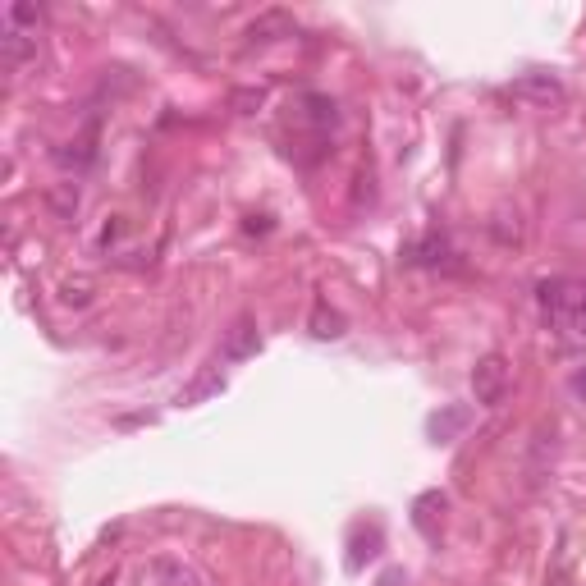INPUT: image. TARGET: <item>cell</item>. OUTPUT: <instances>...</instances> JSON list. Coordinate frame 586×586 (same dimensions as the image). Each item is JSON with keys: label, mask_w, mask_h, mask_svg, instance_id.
<instances>
[{"label": "cell", "mask_w": 586, "mask_h": 586, "mask_svg": "<svg viewBox=\"0 0 586 586\" xmlns=\"http://www.w3.org/2000/svg\"><path fill=\"white\" fill-rule=\"evenodd\" d=\"M42 5H28V0H14V5H5V14H0V23H10V28H23V33L37 37V23H42Z\"/></svg>", "instance_id": "9"}, {"label": "cell", "mask_w": 586, "mask_h": 586, "mask_svg": "<svg viewBox=\"0 0 586 586\" xmlns=\"http://www.w3.org/2000/svg\"><path fill=\"white\" fill-rule=\"evenodd\" d=\"M220 390H225V376L211 371V376H202L197 385H188V390L179 394V403H202V399H211V394H220Z\"/></svg>", "instance_id": "11"}, {"label": "cell", "mask_w": 586, "mask_h": 586, "mask_svg": "<svg viewBox=\"0 0 586 586\" xmlns=\"http://www.w3.org/2000/svg\"><path fill=\"white\" fill-rule=\"evenodd\" d=\"M0 51H5V65L10 69H23L37 55V37L23 33V28H10V23H0Z\"/></svg>", "instance_id": "5"}, {"label": "cell", "mask_w": 586, "mask_h": 586, "mask_svg": "<svg viewBox=\"0 0 586 586\" xmlns=\"http://www.w3.org/2000/svg\"><path fill=\"white\" fill-rule=\"evenodd\" d=\"M275 37H293V19L280 10L261 14V19L248 23V42H275Z\"/></svg>", "instance_id": "8"}, {"label": "cell", "mask_w": 586, "mask_h": 586, "mask_svg": "<svg viewBox=\"0 0 586 586\" xmlns=\"http://www.w3.org/2000/svg\"><path fill=\"white\" fill-rule=\"evenodd\" d=\"M573 394H586V371H577L573 376Z\"/></svg>", "instance_id": "15"}, {"label": "cell", "mask_w": 586, "mask_h": 586, "mask_svg": "<svg viewBox=\"0 0 586 586\" xmlns=\"http://www.w3.org/2000/svg\"><path fill=\"white\" fill-rule=\"evenodd\" d=\"M513 97L532 101V106H559V101H564V83L554 74H522L518 83H513Z\"/></svg>", "instance_id": "3"}, {"label": "cell", "mask_w": 586, "mask_h": 586, "mask_svg": "<svg viewBox=\"0 0 586 586\" xmlns=\"http://www.w3.org/2000/svg\"><path fill=\"white\" fill-rule=\"evenodd\" d=\"M97 161V124H87V133H78V138H69L60 152H55V165L60 170H87V165Z\"/></svg>", "instance_id": "4"}, {"label": "cell", "mask_w": 586, "mask_h": 586, "mask_svg": "<svg viewBox=\"0 0 586 586\" xmlns=\"http://www.w3.org/2000/svg\"><path fill=\"white\" fill-rule=\"evenodd\" d=\"M463 422H467L463 408H449L445 417H431V435H435V440H449V435H454Z\"/></svg>", "instance_id": "12"}, {"label": "cell", "mask_w": 586, "mask_h": 586, "mask_svg": "<svg viewBox=\"0 0 586 586\" xmlns=\"http://www.w3.org/2000/svg\"><path fill=\"white\" fill-rule=\"evenodd\" d=\"M541 312L554 330L573 339H586V284L582 280H545L541 284Z\"/></svg>", "instance_id": "1"}, {"label": "cell", "mask_w": 586, "mask_h": 586, "mask_svg": "<svg viewBox=\"0 0 586 586\" xmlns=\"http://www.w3.org/2000/svg\"><path fill=\"white\" fill-rule=\"evenodd\" d=\"M65 303H87V284H65Z\"/></svg>", "instance_id": "14"}, {"label": "cell", "mask_w": 586, "mask_h": 586, "mask_svg": "<svg viewBox=\"0 0 586 586\" xmlns=\"http://www.w3.org/2000/svg\"><path fill=\"white\" fill-rule=\"evenodd\" d=\"M312 335H316V339H339V335H344V316L330 312L326 303H316V312H312Z\"/></svg>", "instance_id": "10"}, {"label": "cell", "mask_w": 586, "mask_h": 586, "mask_svg": "<svg viewBox=\"0 0 586 586\" xmlns=\"http://www.w3.org/2000/svg\"><path fill=\"white\" fill-rule=\"evenodd\" d=\"M403 582V573H385V577H380V586H399Z\"/></svg>", "instance_id": "16"}, {"label": "cell", "mask_w": 586, "mask_h": 586, "mask_svg": "<svg viewBox=\"0 0 586 586\" xmlns=\"http://www.w3.org/2000/svg\"><path fill=\"white\" fill-rule=\"evenodd\" d=\"M472 394H477L481 408H500L504 403V394H509V362L500 353H486L472 367Z\"/></svg>", "instance_id": "2"}, {"label": "cell", "mask_w": 586, "mask_h": 586, "mask_svg": "<svg viewBox=\"0 0 586 586\" xmlns=\"http://www.w3.org/2000/svg\"><path fill=\"white\" fill-rule=\"evenodd\" d=\"M261 348V335H257V326H252V316H239L234 321V330L225 335V358L229 362H243V358H252Z\"/></svg>", "instance_id": "6"}, {"label": "cell", "mask_w": 586, "mask_h": 586, "mask_svg": "<svg viewBox=\"0 0 586 586\" xmlns=\"http://www.w3.org/2000/svg\"><path fill=\"white\" fill-rule=\"evenodd\" d=\"M261 101H266V92H234V106H239V115H252V106H261Z\"/></svg>", "instance_id": "13"}, {"label": "cell", "mask_w": 586, "mask_h": 586, "mask_svg": "<svg viewBox=\"0 0 586 586\" xmlns=\"http://www.w3.org/2000/svg\"><path fill=\"white\" fill-rule=\"evenodd\" d=\"M449 257H454V248H449L445 234H426L422 243L408 248V261H413V266H445Z\"/></svg>", "instance_id": "7"}]
</instances>
